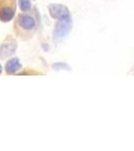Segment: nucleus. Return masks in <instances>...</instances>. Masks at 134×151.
<instances>
[{"instance_id":"nucleus-1","label":"nucleus","mask_w":134,"mask_h":151,"mask_svg":"<svg viewBox=\"0 0 134 151\" xmlns=\"http://www.w3.org/2000/svg\"><path fill=\"white\" fill-rule=\"evenodd\" d=\"M15 0H0V20L8 22L15 15Z\"/></svg>"},{"instance_id":"nucleus-2","label":"nucleus","mask_w":134,"mask_h":151,"mask_svg":"<svg viewBox=\"0 0 134 151\" xmlns=\"http://www.w3.org/2000/svg\"><path fill=\"white\" fill-rule=\"evenodd\" d=\"M72 29V18L58 20L53 31V40L61 41L64 40Z\"/></svg>"},{"instance_id":"nucleus-3","label":"nucleus","mask_w":134,"mask_h":151,"mask_svg":"<svg viewBox=\"0 0 134 151\" xmlns=\"http://www.w3.org/2000/svg\"><path fill=\"white\" fill-rule=\"evenodd\" d=\"M48 8V12H50V15L52 16L53 19L62 20V19L72 18L69 8H68L67 6L63 5V4L53 3V4H50Z\"/></svg>"},{"instance_id":"nucleus-4","label":"nucleus","mask_w":134,"mask_h":151,"mask_svg":"<svg viewBox=\"0 0 134 151\" xmlns=\"http://www.w3.org/2000/svg\"><path fill=\"white\" fill-rule=\"evenodd\" d=\"M17 48V42L11 36L6 37V40L0 45V58H5L13 55Z\"/></svg>"},{"instance_id":"nucleus-5","label":"nucleus","mask_w":134,"mask_h":151,"mask_svg":"<svg viewBox=\"0 0 134 151\" xmlns=\"http://www.w3.org/2000/svg\"><path fill=\"white\" fill-rule=\"evenodd\" d=\"M17 25L22 29V30L31 31L35 28L36 22H35V19L33 18L32 16L28 15V14L21 13V14H19L17 17Z\"/></svg>"},{"instance_id":"nucleus-6","label":"nucleus","mask_w":134,"mask_h":151,"mask_svg":"<svg viewBox=\"0 0 134 151\" xmlns=\"http://www.w3.org/2000/svg\"><path fill=\"white\" fill-rule=\"evenodd\" d=\"M22 68L20 62L17 58H10L9 60H7L6 65H5V70L8 75H13L15 73H17L19 70Z\"/></svg>"},{"instance_id":"nucleus-7","label":"nucleus","mask_w":134,"mask_h":151,"mask_svg":"<svg viewBox=\"0 0 134 151\" xmlns=\"http://www.w3.org/2000/svg\"><path fill=\"white\" fill-rule=\"evenodd\" d=\"M18 5L22 11H28L31 8V1L30 0H18Z\"/></svg>"},{"instance_id":"nucleus-8","label":"nucleus","mask_w":134,"mask_h":151,"mask_svg":"<svg viewBox=\"0 0 134 151\" xmlns=\"http://www.w3.org/2000/svg\"><path fill=\"white\" fill-rule=\"evenodd\" d=\"M53 69L55 70H70V67L69 65L67 64H64V63H55V64L53 65Z\"/></svg>"},{"instance_id":"nucleus-9","label":"nucleus","mask_w":134,"mask_h":151,"mask_svg":"<svg viewBox=\"0 0 134 151\" xmlns=\"http://www.w3.org/2000/svg\"><path fill=\"white\" fill-rule=\"evenodd\" d=\"M1 73H2V67H1V65H0V75H1Z\"/></svg>"}]
</instances>
